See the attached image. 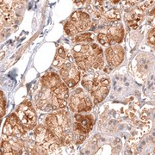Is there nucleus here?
Returning a JSON list of instances; mask_svg holds the SVG:
<instances>
[{
    "instance_id": "nucleus-1",
    "label": "nucleus",
    "mask_w": 155,
    "mask_h": 155,
    "mask_svg": "<svg viewBox=\"0 0 155 155\" xmlns=\"http://www.w3.org/2000/svg\"><path fill=\"white\" fill-rule=\"evenodd\" d=\"M68 98V86L58 74L49 72L41 78V87L35 97V104L40 110H62L67 106Z\"/></svg>"
},
{
    "instance_id": "nucleus-2",
    "label": "nucleus",
    "mask_w": 155,
    "mask_h": 155,
    "mask_svg": "<svg viewBox=\"0 0 155 155\" xmlns=\"http://www.w3.org/2000/svg\"><path fill=\"white\" fill-rule=\"evenodd\" d=\"M72 55L78 68L84 71L101 69L104 66L103 50L97 44H78L72 49Z\"/></svg>"
},
{
    "instance_id": "nucleus-3",
    "label": "nucleus",
    "mask_w": 155,
    "mask_h": 155,
    "mask_svg": "<svg viewBox=\"0 0 155 155\" xmlns=\"http://www.w3.org/2000/svg\"><path fill=\"white\" fill-rule=\"evenodd\" d=\"M45 125L54 133L61 145L70 144L73 140V124L69 113L66 110H56L50 114Z\"/></svg>"
},
{
    "instance_id": "nucleus-4",
    "label": "nucleus",
    "mask_w": 155,
    "mask_h": 155,
    "mask_svg": "<svg viewBox=\"0 0 155 155\" xmlns=\"http://www.w3.org/2000/svg\"><path fill=\"white\" fill-rule=\"evenodd\" d=\"M82 85L93 97L94 104H98L105 98L110 92V78L96 72L85 77L82 80Z\"/></svg>"
},
{
    "instance_id": "nucleus-5",
    "label": "nucleus",
    "mask_w": 155,
    "mask_h": 155,
    "mask_svg": "<svg viewBox=\"0 0 155 155\" xmlns=\"http://www.w3.org/2000/svg\"><path fill=\"white\" fill-rule=\"evenodd\" d=\"M35 137L36 145L43 153H48L47 152H54L58 148L59 145H61L54 133L46 125H38L35 127Z\"/></svg>"
},
{
    "instance_id": "nucleus-6",
    "label": "nucleus",
    "mask_w": 155,
    "mask_h": 155,
    "mask_svg": "<svg viewBox=\"0 0 155 155\" xmlns=\"http://www.w3.org/2000/svg\"><path fill=\"white\" fill-rule=\"evenodd\" d=\"M94 125V118L92 115H83L77 113L74 116L73 122V140L76 143H81L87 134L92 129Z\"/></svg>"
},
{
    "instance_id": "nucleus-7",
    "label": "nucleus",
    "mask_w": 155,
    "mask_h": 155,
    "mask_svg": "<svg viewBox=\"0 0 155 155\" xmlns=\"http://www.w3.org/2000/svg\"><path fill=\"white\" fill-rule=\"evenodd\" d=\"M68 104L71 110L75 113L88 112L92 108V102L89 95L83 89L78 88L73 91L71 96H69Z\"/></svg>"
},
{
    "instance_id": "nucleus-8",
    "label": "nucleus",
    "mask_w": 155,
    "mask_h": 155,
    "mask_svg": "<svg viewBox=\"0 0 155 155\" xmlns=\"http://www.w3.org/2000/svg\"><path fill=\"white\" fill-rule=\"evenodd\" d=\"M17 118L27 130H31L36 126L37 116L30 102L22 103L16 110Z\"/></svg>"
},
{
    "instance_id": "nucleus-9",
    "label": "nucleus",
    "mask_w": 155,
    "mask_h": 155,
    "mask_svg": "<svg viewBox=\"0 0 155 155\" xmlns=\"http://www.w3.org/2000/svg\"><path fill=\"white\" fill-rule=\"evenodd\" d=\"M60 76L69 88H73L80 80V72L78 66L72 62H64L60 67Z\"/></svg>"
},
{
    "instance_id": "nucleus-10",
    "label": "nucleus",
    "mask_w": 155,
    "mask_h": 155,
    "mask_svg": "<svg viewBox=\"0 0 155 155\" xmlns=\"http://www.w3.org/2000/svg\"><path fill=\"white\" fill-rule=\"evenodd\" d=\"M26 133V128L18 120L16 113L8 116L3 127V134L7 137H22Z\"/></svg>"
},
{
    "instance_id": "nucleus-11",
    "label": "nucleus",
    "mask_w": 155,
    "mask_h": 155,
    "mask_svg": "<svg viewBox=\"0 0 155 155\" xmlns=\"http://www.w3.org/2000/svg\"><path fill=\"white\" fill-rule=\"evenodd\" d=\"M105 58L108 65L111 67H118L124 60V51L119 45L108 47L105 51Z\"/></svg>"
},
{
    "instance_id": "nucleus-12",
    "label": "nucleus",
    "mask_w": 155,
    "mask_h": 155,
    "mask_svg": "<svg viewBox=\"0 0 155 155\" xmlns=\"http://www.w3.org/2000/svg\"><path fill=\"white\" fill-rule=\"evenodd\" d=\"M70 22L77 28L78 32L86 30L91 26V19L88 14L83 11H76L72 14Z\"/></svg>"
},
{
    "instance_id": "nucleus-13",
    "label": "nucleus",
    "mask_w": 155,
    "mask_h": 155,
    "mask_svg": "<svg viewBox=\"0 0 155 155\" xmlns=\"http://www.w3.org/2000/svg\"><path fill=\"white\" fill-rule=\"evenodd\" d=\"M107 35H109V37L110 38L114 45L115 43L122 42L124 37V29H123L122 23L115 22L110 28H109Z\"/></svg>"
},
{
    "instance_id": "nucleus-14",
    "label": "nucleus",
    "mask_w": 155,
    "mask_h": 155,
    "mask_svg": "<svg viewBox=\"0 0 155 155\" xmlns=\"http://www.w3.org/2000/svg\"><path fill=\"white\" fill-rule=\"evenodd\" d=\"M142 18H143V11L138 7L137 9H135L134 11L130 12L127 15V22L130 26V28H136L138 27L139 23L141 22Z\"/></svg>"
},
{
    "instance_id": "nucleus-15",
    "label": "nucleus",
    "mask_w": 155,
    "mask_h": 155,
    "mask_svg": "<svg viewBox=\"0 0 155 155\" xmlns=\"http://www.w3.org/2000/svg\"><path fill=\"white\" fill-rule=\"evenodd\" d=\"M94 36L91 33H83L76 35L73 38L74 42H92Z\"/></svg>"
},
{
    "instance_id": "nucleus-16",
    "label": "nucleus",
    "mask_w": 155,
    "mask_h": 155,
    "mask_svg": "<svg viewBox=\"0 0 155 155\" xmlns=\"http://www.w3.org/2000/svg\"><path fill=\"white\" fill-rule=\"evenodd\" d=\"M1 149H2V154H15L14 150L12 147V145L8 140H2L1 142Z\"/></svg>"
},
{
    "instance_id": "nucleus-17",
    "label": "nucleus",
    "mask_w": 155,
    "mask_h": 155,
    "mask_svg": "<svg viewBox=\"0 0 155 155\" xmlns=\"http://www.w3.org/2000/svg\"><path fill=\"white\" fill-rule=\"evenodd\" d=\"M97 41H99L100 44H102L104 47H110V46H112L113 42L110 40V38L109 37V35L107 34H103L100 33L98 34L97 35Z\"/></svg>"
},
{
    "instance_id": "nucleus-18",
    "label": "nucleus",
    "mask_w": 155,
    "mask_h": 155,
    "mask_svg": "<svg viewBox=\"0 0 155 155\" xmlns=\"http://www.w3.org/2000/svg\"><path fill=\"white\" fill-rule=\"evenodd\" d=\"M64 30H65V32H66V34H67L68 36H73V35H76L78 33L77 28L73 26V24H72L70 21L67 22V23L65 24V26H64Z\"/></svg>"
},
{
    "instance_id": "nucleus-19",
    "label": "nucleus",
    "mask_w": 155,
    "mask_h": 155,
    "mask_svg": "<svg viewBox=\"0 0 155 155\" xmlns=\"http://www.w3.org/2000/svg\"><path fill=\"white\" fill-rule=\"evenodd\" d=\"M147 41L150 44L155 45V28L150 29L147 34Z\"/></svg>"
},
{
    "instance_id": "nucleus-20",
    "label": "nucleus",
    "mask_w": 155,
    "mask_h": 155,
    "mask_svg": "<svg viewBox=\"0 0 155 155\" xmlns=\"http://www.w3.org/2000/svg\"><path fill=\"white\" fill-rule=\"evenodd\" d=\"M107 16H108V18H110V20H118L119 19V13H118V11H110L108 14H107Z\"/></svg>"
},
{
    "instance_id": "nucleus-21",
    "label": "nucleus",
    "mask_w": 155,
    "mask_h": 155,
    "mask_svg": "<svg viewBox=\"0 0 155 155\" xmlns=\"http://www.w3.org/2000/svg\"><path fill=\"white\" fill-rule=\"evenodd\" d=\"M5 102L3 96V92H1V117L5 116Z\"/></svg>"
},
{
    "instance_id": "nucleus-22",
    "label": "nucleus",
    "mask_w": 155,
    "mask_h": 155,
    "mask_svg": "<svg viewBox=\"0 0 155 155\" xmlns=\"http://www.w3.org/2000/svg\"><path fill=\"white\" fill-rule=\"evenodd\" d=\"M130 4H135V3H137L138 1H140V0H127Z\"/></svg>"
},
{
    "instance_id": "nucleus-23",
    "label": "nucleus",
    "mask_w": 155,
    "mask_h": 155,
    "mask_svg": "<svg viewBox=\"0 0 155 155\" xmlns=\"http://www.w3.org/2000/svg\"><path fill=\"white\" fill-rule=\"evenodd\" d=\"M112 1H113V3H114V4H117L120 0H112Z\"/></svg>"
},
{
    "instance_id": "nucleus-24",
    "label": "nucleus",
    "mask_w": 155,
    "mask_h": 155,
    "mask_svg": "<svg viewBox=\"0 0 155 155\" xmlns=\"http://www.w3.org/2000/svg\"><path fill=\"white\" fill-rule=\"evenodd\" d=\"M75 2H84V0H74Z\"/></svg>"
},
{
    "instance_id": "nucleus-25",
    "label": "nucleus",
    "mask_w": 155,
    "mask_h": 155,
    "mask_svg": "<svg viewBox=\"0 0 155 155\" xmlns=\"http://www.w3.org/2000/svg\"><path fill=\"white\" fill-rule=\"evenodd\" d=\"M154 153H155V148H154Z\"/></svg>"
}]
</instances>
